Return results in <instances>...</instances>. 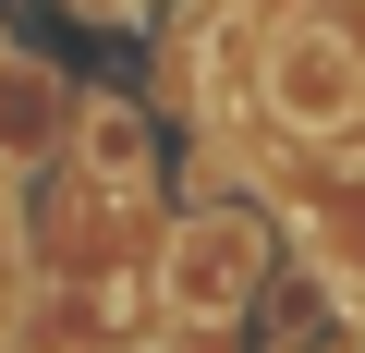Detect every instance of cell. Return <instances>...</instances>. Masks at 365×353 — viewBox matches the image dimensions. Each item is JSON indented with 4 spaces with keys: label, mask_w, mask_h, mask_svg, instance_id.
Masks as SVG:
<instances>
[{
    "label": "cell",
    "mask_w": 365,
    "mask_h": 353,
    "mask_svg": "<svg viewBox=\"0 0 365 353\" xmlns=\"http://www.w3.org/2000/svg\"><path fill=\"white\" fill-rule=\"evenodd\" d=\"M268 98H280V122H304V134H341L353 110H365V73L329 49V25H304L292 49H280V73H268Z\"/></svg>",
    "instance_id": "2"
},
{
    "label": "cell",
    "mask_w": 365,
    "mask_h": 353,
    "mask_svg": "<svg viewBox=\"0 0 365 353\" xmlns=\"http://www.w3.org/2000/svg\"><path fill=\"white\" fill-rule=\"evenodd\" d=\"M256 280H268V232H256L244 208H207V220H182V232H170L158 305H170L182 329H232V317L256 305Z\"/></svg>",
    "instance_id": "1"
},
{
    "label": "cell",
    "mask_w": 365,
    "mask_h": 353,
    "mask_svg": "<svg viewBox=\"0 0 365 353\" xmlns=\"http://www.w3.org/2000/svg\"><path fill=\"white\" fill-rule=\"evenodd\" d=\"M86 170H98V183H146V122H134V98H86Z\"/></svg>",
    "instance_id": "4"
},
{
    "label": "cell",
    "mask_w": 365,
    "mask_h": 353,
    "mask_svg": "<svg viewBox=\"0 0 365 353\" xmlns=\"http://www.w3.org/2000/svg\"><path fill=\"white\" fill-rule=\"evenodd\" d=\"M61 122H73L61 73H49V61H25V49H0V170H37V158L61 146Z\"/></svg>",
    "instance_id": "3"
}]
</instances>
